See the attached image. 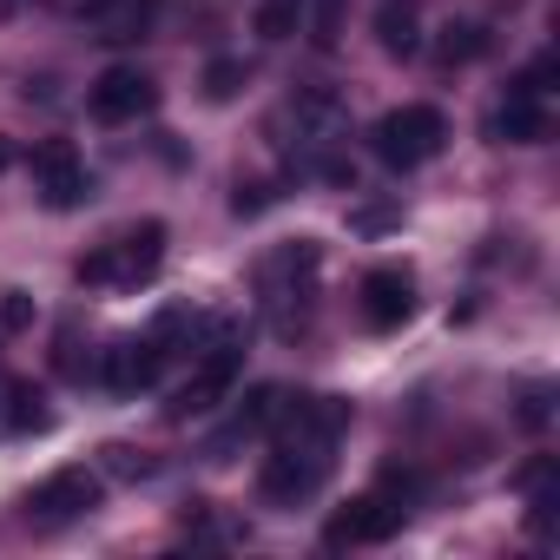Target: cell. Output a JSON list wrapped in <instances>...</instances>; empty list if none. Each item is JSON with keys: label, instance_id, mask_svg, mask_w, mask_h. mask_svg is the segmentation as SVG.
<instances>
[{"label": "cell", "instance_id": "cell-18", "mask_svg": "<svg viewBox=\"0 0 560 560\" xmlns=\"http://www.w3.org/2000/svg\"><path fill=\"white\" fill-rule=\"evenodd\" d=\"M198 86H205V100H211V106H224V100H237V93L250 86V67H244V60H211Z\"/></svg>", "mask_w": 560, "mask_h": 560}, {"label": "cell", "instance_id": "cell-12", "mask_svg": "<svg viewBox=\"0 0 560 560\" xmlns=\"http://www.w3.org/2000/svg\"><path fill=\"white\" fill-rule=\"evenodd\" d=\"M93 40H145L159 27V0H93Z\"/></svg>", "mask_w": 560, "mask_h": 560}, {"label": "cell", "instance_id": "cell-16", "mask_svg": "<svg viewBox=\"0 0 560 560\" xmlns=\"http://www.w3.org/2000/svg\"><path fill=\"white\" fill-rule=\"evenodd\" d=\"M494 54V34L481 27V21H448L442 34H435V60L442 67H475V60H488Z\"/></svg>", "mask_w": 560, "mask_h": 560}, {"label": "cell", "instance_id": "cell-14", "mask_svg": "<svg viewBox=\"0 0 560 560\" xmlns=\"http://www.w3.org/2000/svg\"><path fill=\"white\" fill-rule=\"evenodd\" d=\"M376 47L389 60H416L422 54V14H416V0H383V8H376Z\"/></svg>", "mask_w": 560, "mask_h": 560}, {"label": "cell", "instance_id": "cell-8", "mask_svg": "<svg viewBox=\"0 0 560 560\" xmlns=\"http://www.w3.org/2000/svg\"><path fill=\"white\" fill-rule=\"evenodd\" d=\"M165 343L145 330V337H119L106 357H100V383L113 389V396H139V389H152L159 383V370H165Z\"/></svg>", "mask_w": 560, "mask_h": 560}, {"label": "cell", "instance_id": "cell-15", "mask_svg": "<svg viewBox=\"0 0 560 560\" xmlns=\"http://www.w3.org/2000/svg\"><path fill=\"white\" fill-rule=\"evenodd\" d=\"M284 113L298 119V139H311V145H330L343 132V100L337 93H298Z\"/></svg>", "mask_w": 560, "mask_h": 560}, {"label": "cell", "instance_id": "cell-13", "mask_svg": "<svg viewBox=\"0 0 560 560\" xmlns=\"http://www.w3.org/2000/svg\"><path fill=\"white\" fill-rule=\"evenodd\" d=\"M488 132H494L501 145H540V139H547V113H540L534 93H514V86H508V100L494 106Z\"/></svg>", "mask_w": 560, "mask_h": 560}, {"label": "cell", "instance_id": "cell-23", "mask_svg": "<svg viewBox=\"0 0 560 560\" xmlns=\"http://www.w3.org/2000/svg\"><path fill=\"white\" fill-rule=\"evenodd\" d=\"M553 422V396L547 389H527V402H521V429H547Z\"/></svg>", "mask_w": 560, "mask_h": 560}, {"label": "cell", "instance_id": "cell-17", "mask_svg": "<svg viewBox=\"0 0 560 560\" xmlns=\"http://www.w3.org/2000/svg\"><path fill=\"white\" fill-rule=\"evenodd\" d=\"M250 27H257V40H291V34H304V0H257Z\"/></svg>", "mask_w": 560, "mask_h": 560}, {"label": "cell", "instance_id": "cell-4", "mask_svg": "<svg viewBox=\"0 0 560 560\" xmlns=\"http://www.w3.org/2000/svg\"><path fill=\"white\" fill-rule=\"evenodd\" d=\"M330 462L337 455H311V448H284V442H277V455H264V468H257V501L264 508H298V501H311L330 481Z\"/></svg>", "mask_w": 560, "mask_h": 560}, {"label": "cell", "instance_id": "cell-9", "mask_svg": "<svg viewBox=\"0 0 560 560\" xmlns=\"http://www.w3.org/2000/svg\"><path fill=\"white\" fill-rule=\"evenodd\" d=\"M100 475L93 468H60V475H47L34 494H27V514L34 521H47V527H60V521H80V514H93L100 508Z\"/></svg>", "mask_w": 560, "mask_h": 560}, {"label": "cell", "instance_id": "cell-20", "mask_svg": "<svg viewBox=\"0 0 560 560\" xmlns=\"http://www.w3.org/2000/svg\"><path fill=\"white\" fill-rule=\"evenodd\" d=\"M337 8H343V0H304V21H311V40L330 54L337 47Z\"/></svg>", "mask_w": 560, "mask_h": 560}, {"label": "cell", "instance_id": "cell-24", "mask_svg": "<svg viewBox=\"0 0 560 560\" xmlns=\"http://www.w3.org/2000/svg\"><path fill=\"white\" fill-rule=\"evenodd\" d=\"M106 468H113V475H145V455H132V448L113 442V448H106Z\"/></svg>", "mask_w": 560, "mask_h": 560}, {"label": "cell", "instance_id": "cell-19", "mask_svg": "<svg viewBox=\"0 0 560 560\" xmlns=\"http://www.w3.org/2000/svg\"><path fill=\"white\" fill-rule=\"evenodd\" d=\"M47 422H54V416L40 409V389H27V383H21V389H14V409H8V429H21V435H27V429H47Z\"/></svg>", "mask_w": 560, "mask_h": 560}, {"label": "cell", "instance_id": "cell-3", "mask_svg": "<svg viewBox=\"0 0 560 560\" xmlns=\"http://www.w3.org/2000/svg\"><path fill=\"white\" fill-rule=\"evenodd\" d=\"M402 521H409V494L370 488V494H357V501H343V508L330 514L324 547H376V540H389Z\"/></svg>", "mask_w": 560, "mask_h": 560}, {"label": "cell", "instance_id": "cell-25", "mask_svg": "<svg viewBox=\"0 0 560 560\" xmlns=\"http://www.w3.org/2000/svg\"><path fill=\"white\" fill-rule=\"evenodd\" d=\"M8 159H14V152H8V145H0V165H8Z\"/></svg>", "mask_w": 560, "mask_h": 560}, {"label": "cell", "instance_id": "cell-22", "mask_svg": "<svg viewBox=\"0 0 560 560\" xmlns=\"http://www.w3.org/2000/svg\"><path fill=\"white\" fill-rule=\"evenodd\" d=\"M34 324V298L27 291H0V330H27Z\"/></svg>", "mask_w": 560, "mask_h": 560}, {"label": "cell", "instance_id": "cell-10", "mask_svg": "<svg viewBox=\"0 0 560 560\" xmlns=\"http://www.w3.org/2000/svg\"><path fill=\"white\" fill-rule=\"evenodd\" d=\"M357 311H363V324H370V330H402V324L416 317V277H409L402 264L370 270V277H363Z\"/></svg>", "mask_w": 560, "mask_h": 560}, {"label": "cell", "instance_id": "cell-11", "mask_svg": "<svg viewBox=\"0 0 560 560\" xmlns=\"http://www.w3.org/2000/svg\"><path fill=\"white\" fill-rule=\"evenodd\" d=\"M277 409H284V389H277V383H257V389H250V396H244V402L231 409V422H224V429H218V435L205 442V455H211V462H224V455H231L237 442H250V435H270Z\"/></svg>", "mask_w": 560, "mask_h": 560}, {"label": "cell", "instance_id": "cell-21", "mask_svg": "<svg viewBox=\"0 0 560 560\" xmlns=\"http://www.w3.org/2000/svg\"><path fill=\"white\" fill-rule=\"evenodd\" d=\"M270 205H277V185H257V178L244 185V178H237V191H231V211H237V218H257V211H270Z\"/></svg>", "mask_w": 560, "mask_h": 560}, {"label": "cell", "instance_id": "cell-1", "mask_svg": "<svg viewBox=\"0 0 560 560\" xmlns=\"http://www.w3.org/2000/svg\"><path fill=\"white\" fill-rule=\"evenodd\" d=\"M159 264H165V224L159 218H145L139 231H126L119 244H100V250H86L80 264H73V277L80 284H145V277H159Z\"/></svg>", "mask_w": 560, "mask_h": 560}, {"label": "cell", "instance_id": "cell-6", "mask_svg": "<svg viewBox=\"0 0 560 560\" xmlns=\"http://www.w3.org/2000/svg\"><path fill=\"white\" fill-rule=\"evenodd\" d=\"M86 106H93L100 126H132V119H145V113L159 106V80H152L145 67H106V73L86 86Z\"/></svg>", "mask_w": 560, "mask_h": 560}, {"label": "cell", "instance_id": "cell-7", "mask_svg": "<svg viewBox=\"0 0 560 560\" xmlns=\"http://www.w3.org/2000/svg\"><path fill=\"white\" fill-rule=\"evenodd\" d=\"M34 191L47 211H73L93 198V172L80 165V152L67 139H47V145H34Z\"/></svg>", "mask_w": 560, "mask_h": 560}, {"label": "cell", "instance_id": "cell-2", "mask_svg": "<svg viewBox=\"0 0 560 560\" xmlns=\"http://www.w3.org/2000/svg\"><path fill=\"white\" fill-rule=\"evenodd\" d=\"M442 145H448V119H442L435 106H396V113H383L376 132H370V152H376L389 172H416V165H429Z\"/></svg>", "mask_w": 560, "mask_h": 560}, {"label": "cell", "instance_id": "cell-5", "mask_svg": "<svg viewBox=\"0 0 560 560\" xmlns=\"http://www.w3.org/2000/svg\"><path fill=\"white\" fill-rule=\"evenodd\" d=\"M237 370H244V350H231V343H218V350H205L198 363H191V376L178 383V396L165 402V416L172 422H191V416H211L224 396H231V383H237Z\"/></svg>", "mask_w": 560, "mask_h": 560}]
</instances>
